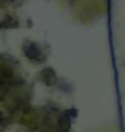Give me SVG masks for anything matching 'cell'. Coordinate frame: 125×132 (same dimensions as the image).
Listing matches in <instances>:
<instances>
[{
    "label": "cell",
    "instance_id": "cell-1",
    "mask_svg": "<svg viewBox=\"0 0 125 132\" xmlns=\"http://www.w3.org/2000/svg\"><path fill=\"white\" fill-rule=\"evenodd\" d=\"M24 54L32 61L40 62L43 59V54L35 44H28L24 47Z\"/></svg>",
    "mask_w": 125,
    "mask_h": 132
},
{
    "label": "cell",
    "instance_id": "cell-2",
    "mask_svg": "<svg viewBox=\"0 0 125 132\" xmlns=\"http://www.w3.org/2000/svg\"><path fill=\"white\" fill-rule=\"evenodd\" d=\"M40 75L42 77V81L46 83L48 86H52L55 84L56 80H57V76H56L55 71H53V69H50V68L44 69Z\"/></svg>",
    "mask_w": 125,
    "mask_h": 132
},
{
    "label": "cell",
    "instance_id": "cell-3",
    "mask_svg": "<svg viewBox=\"0 0 125 132\" xmlns=\"http://www.w3.org/2000/svg\"><path fill=\"white\" fill-rule=\"evenodd\" d=\"M71 113V111H69V112H65V113H63L59 119H58V124L60 128L62 129V131L64 132H68L70 128V124H71V118L72 116L70 114Z\"/></svg>",
    "mask_w": 125,
    "mask_h": 132
}]
</instances>
